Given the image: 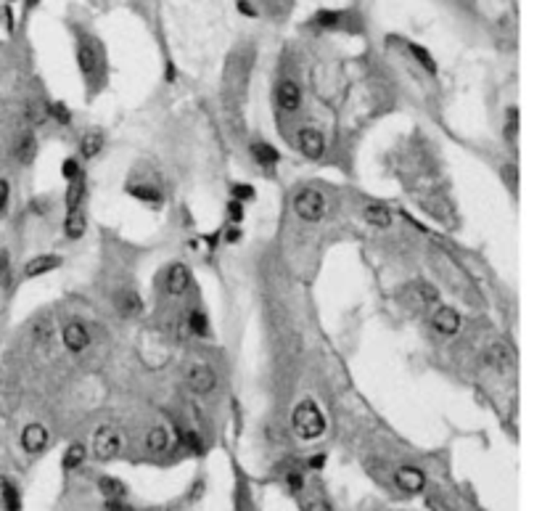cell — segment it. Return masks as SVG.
Instances as JSON below:
<instances>
[{
    "mask_svg": "<svg viewBox=\"0 0 542 511\" xmlns=\"http://www.w3.org/2000/svg\"><path fill=\"white\" fill-rule=\"evenodd\" d=\"M291 427H294V432H297L301 440H315V437H320L326 432V419H323L320 408H317L312 400H301L299 406L294 408Z\"/></svg>",
    "mask_w": 542,
    "mask_h": 511,
    "instance_id": "cell-1",
    "label": "cell"
},
{
    "mask_svg": "<svg viewBox=\"0 0 542 511\" xmlns=\"http://www.w3.org/2000/svg\"><path fill=\"white\" fill-rule=\"evenodd\" d=\"M294 212L304 223H320L326 217V196L317 188H301L294 196Z\"/></svg>",
    "mask_w": 542,
    "mask_h": 511,
    "instance_id": "cell-2",
    "label": "cell"
},
{
    "mask_svg": "<svg viewBox=\"0 0 542 511\" xmlns=\"http://www.w3.org/2000/svg\"><path fill=\"white\" fill-rule=\"evenodd\" d=\"M183 379H185V384H188L194 392H198V395H207V392H212L214 390V384H217V376L212 371V366H207L204 361L188 363L185 371H183Z\"/></svg>",
    "mask_w": 542,
    "mask_h": 511,
    "instance_id": "cell-3",
    "label": "cell"
},
{
    "mask_svg": "<svg viewBox=\"0 0 542 511\" xmlns=\"http://www.w3.org/2000/svg\"><path fill=\"white\" fill-rule=\"evenodd\" d=\"M122 448V437L120 432L114 429V427H101V429H95V435H93V456L98 458V461H111Z\"/></svg>",
    "mask_w": 542,
    "mask_h": 511,
    "instance_id": "cell-4",
    "label": "cell"
},
{
    "mask_svg": "<svg viewBox=\"0 0 542 511\" xmlns=\"http://www.w3.org/2000/svg\"><path fill=\"white\" fill-rule=\"evenodd\" d=\"M77 64H80V72L88 77V80H93V75L101 66V51L95 46V40H91V37H82L80 40V46H77Z\"/></svg>",
    "mask_w": 542,
    "mask_h": 511,
    "instance_id": "cell-5",
    "label": "cell"
},
{
    "mask_svg": "<svg viewBox=\"0 0 542 511\" xmlns=\"http://www.w3.org/2000/svg\"><path fill=\"white\" fill-rule=\"evenodd\" d=\"M297 143H299V151L307 159H320L323 151H326V138L317 127H301Z\"/></svg>",
    "mask_w": 542,
    "mask_h": 511,
    "instance_id": "cell-6",
    "label": "cell"
},
{
    "mask_svg": "<svg viewBox=\"0 0 542 511\" xmlns=\"http://www.w3.org/2000/svg\"><path fill=\"white\" fill-rule=\"evenodd\" d=\"M188 286H191V271L180 265V262H175V265H169L165 273V292L167 294H172V297H180L188 292Z\"/></svg>",
    "mask_w": 542,
    "mask_h": 511,
    "instance_id": "cell-7",
    "label": "cell"
},
{
    "mask_svg": "<svg viewBox=\"0 0 542 511\" xmlns=\"http://www.w3.org/2000/svg\"><path fill=\"white\" fill-rule=\"evenodd\" d=\"M394 482L405 493H421L423 487H426V474H423L421 469H415V466H400L394 472Z\"/></svg>",
    "mask_w": 542,
    "mask_h": 511,
    "instance_id": "cell-8",
    "label": "cell"
},
{
    "mask_svg": "<svg viewBox=\"0 0 542 511\" xmlns=\"http://www.w3.org/2000/svg\"><path fill=\"white\" fill-rule=\"evenodd\" d=\"M61 337H64L66 350H72V352H82L85 347L91 345V334L85 329V323H80V321H69L64 326V331H61Z\"/></svg>",
    "mask_w": 542,
    "mask_h": 511,
    "instance_id": "cell-9",
    "label": "cell"
},
{
    "mask_svg": "<svg viewBox=\"0 0 542 511\" xmlns=\"http://www.w3.org/2000/svg\"><path fill=\"white\" fill-rule=\"evenodd\" d=\"M275 104L281 106L283 111H297L301 106V91L294 80H283L275 88Z\"/></svg>",
    "mask_w": 542,
    "mask_h": 511,
    "instance_id": "cell-10",
    "label": "cell"
},
{
    "mask_svg": "<svg viewBox=\"0 0 542 511\" xmlns=\"http://www.w3.org/2000/svg\"><path fill=\"white\" fill-rule=\"evenodd\" d=\"M431 323H434V329L439 334H445V337H452V334H458L460 329V316H458V310L450 307V305H442L437 307V313L431 318Z\"/></svg>",
    "mask_w": 542,
    "mask_h": 511,
    "instance_id": "cell-11",
    "label": "cell"
},
{
    "mask_svg": "<svg viewBox=\"0 0 542 511\" xmlns=\"http://www.w3.org/2000/svg\"><path fill=\"white\" fill-rule=\"evenodd\" d=\"M21 445L27 453H40L48 445V429L43 424H30L21 432Z\"/></svg>",
    "mask_w": 542,
    "mask_h": 511,
    "instance_id": "cell-12",
    "label": "cell"
},
{
    "mask_svg": "<svg viewBox=\"0 0 542 511\" xmlns=\"http://www.w3.org/2000/svg\"><path fill=\"white\" fill-rule=\"evenodd\" d=\"M484 361L489 363L492 368H497V371H508L513 366V355L505 342H492L487 347V352H484Z\"/></svg>",
    "mask_w": 542,
    "mask_h": 511,
    "instance_id": "cell-13",
    "label": "cell"
},
{
    "mask_svg": "<svg viewBox=\"0 0 542 511\" xmlns=\"http://www.w3.org/2000/svg\"><path fill=\"white\" fill-rule=\"evenodd\" d=\"M114 305H117V310L124 318H136L143 310V300H140V294L133 292V289H122L120 294L114 297Z\"/></svg>",
    "mask_w": 542,
    "mask_h": 511,
    "instance_id": "cell-14",
    "label": "cell"
},
{
    "mask_svg": "<svg viewBox=\"0 0 542 511\" xmlns=\"http://www.w3.org/2000/svg\"><path fill=\"white\" fill-rule=\"evenodd\" d=\"M56 268H61V257L59 255H40V257H35V260L27 262L24 276H27V278H35V276H46V273L56 271Z\"/></svg>",
    "mask_w": 542,
    "mask_h": 511,
    "instance_id": "cell-15",
    "label": "cell"
},
{
    "mask_svg": "<svg viewBox=\"0 0 542 511\" xmlns=\"http://www.w3.org/2000/svg\"><path fill=\"white\" fill-rule=\"evenodd\" d=\"M249 151H252V156H254L256 165H262V167H275L278 162H281L278 149L270 146V143H265V141H254V143L249 146Z\"/></svg>",
    "mask_w": 542,
    "mask_h": 511,
    "instance_id": "cell-16",
    "label": "cell"
},
{
    "mask_svg": "<svg viewBox=\"0 0 542 511\" xmlns=\"http://www.w3.org/2000/svg\"><path fill=\"white\" fill-rule=\"evenodd\" d=\"M362 217H365V223H371V226L376 228H389L392 226V212L389 207H384V204H368L365 210H362Z\"/></svg>",
    "mask_w": 542,
    "mask_h": 511,
    "instance_id": "cell-17",
    "label": "cell"
},
{
    "mask_svg": "<svg viewBox=\"0 0 542 511\" xmlns=\"http://www.w3.org/2000/svg\"><path fill=\"white\" fill-rule=\"evenodd\" d=\"M104 149V133H98V130H91V133H85L82 141H80V154L85 156V159H93V156H98Z\"/></svg>",
    "mask_w": 542,
    "mask_h": 511,
    "instance_id": "cell-18",
    "label": "cell"
},
{
    "mask_svg": "<svg viewBox=\"0 0 542 511\" xmlns=\"http://www.w3.org/2000/svg\"><path fill=\"white\" fill-rule=\"evenodd\" d=\"M85 228H88V220H85L82 210H80V207H77V210H69V215H66V223H64L66 236H69V239H80V236L85 233Z\"/></svg>",
    "mask_w": 542,
    "mask_h": 511,
    "instance_id": "cell-19",
    "label": "cell"
},
{
    "mask_svg": "<svg viewBox=\"0 0 542 511\" xmlns=\"http://www.w3.org/2000/svg\"><path fill=\"white\" fill-rule=\"evenodd\" d=\"M35 151H37V143H35L32 133H24V136L16 141L14 154H16V159H19L21 165H30L32 159H35Z\"/></svg>",
    "mask_w": 542,
    "mask_h": 511,
    "instance_id": "cell-20",
    "label": "cell"
},
{
    "mask_svg": "<svg viewBox=\"0 0 542 511\" xmlns=\"http://www.w3.org/2000/svg\"><path fill=\"white\" fill-rule=\"evenodd\" d=\"M167 442H169V437H167L165 427H151L149 435H146V445H149V451L162 453L167 448Z\"/></svg>",
    "mask_w": 542,
    "mask_h": 511,
    "instance_id": "cell-21",
    "label": "cell"
},
{
    "mask_svg": "<svg viewBox=\"0 0 542 511\" xmlns=\"http://www.w3.org/2000/svg\"><path fill=\"white\" fill-rule=\"evenodd\" d=\"M85 456H88L85 445L82 442H72L66 448V453H64V469H77V466L85 461Z\"/></svg>",
    "mask_w": 542,
    "mask_h": 511,
    "instance_id": "cell-22",
    "label": "cell"
},
{
    "mask_svg": "<svg viewBox=\"0 0 542 511\" xmlns=\"http://www.w3.org/2000/svg\"><path fill=\"white\" fill-rule=\"evenodd\" d=\"M98 490H101L106 498H124V493H127L124 482L114 480V477H101V480H98Z\"/></svg>",
    "mask_w": 542,
    "mask_h": 511,
    "instance_id": "cell-23",
    "label": "cell"
},
{
    "mask_svg": "<svg viewBox=\"0 0 542 511\" xmlns=\"http://www.w3.org/2000/svg\"><path fill=\"white\" fill-rule=\"evenodd\" d=\"M82 196H85V181L77 178V181H69V191H66V210H77L82 204Z\"/></svg>",
    "mask_w": 542,
    "mask_h": 511,
    "instance_id": "cell-24",
    "label": "cell"
},
{
    "mask_svg": "<svg viewBox=\"0 0 542 511\" xmlns=\"http://www.w3.org/2000/svg\"><path fill=\"white\" fill-rule=\"evenodd\" d=\"M413 300L418 302V307H426V305H431V302L439 300L437 289L429 284H415L413 286Z\"/></svg>",
    "mask_w": 542,
    "mask_h": 511,
    "instance_id": "cell-25",
    "label": "cell"
},
{
    "mask_svg": "<svg viewBox=\"0 0 542 511\" xmlns=\"http://www.w3.org/2000/svg\"><path fill=\"white\" fill-rule=\"evenodd\" d=\"M410 53H413V59L418 61V64H421L423 69L429 72V75H437V61L431 59V53H429L426 48H423V46H415V43H413V46H410Z\"/></svg>",
    "mask_w": 542,
    "mask_h": 511,
    "instance_id": "cell-26",
    "label": "cell"
},
{
    "mask_svg": "<svg viewBox=\"0 0 542 511\" xmlns=\"http://www.w3.org/2000/svg\"><path fill=\"white\" fill-rule=\"evenodd\" d=\"M342 19H344V14H339V11H317L315 24L323 27V30H339L342 27Z\"/></svg>",
    "mask_w": 542,
    "mask_h": 511,
    "instance_id": "cell-27",
    "label": "cell"
},
{
    "mask_svg": "<svg viewBox=\"0 0 542 511\" xmlns=\"http://www.w3.org/2000/svg\"><path fill=\"white\" fill-rule=\"evenodd\" d=\"M48 117H50V114H48V104H43L40 98L27 104V120H30L32 125H43Z\"/></svg>",
    "mask_w": 542,
    "mask_h": 511,
    "instance_id": "cell-28",
    "label": "cell"
},
{
    "mask_svg": "<svg viewBox=\"0 0 542 511\" xmlns=\"http://www.w3.org/2000/svg\"><path fill=\"white\" fill-rule=\"evenodd\" d=\"M188 326H191V331H194L196 337H207V334H209V326H207V316H204L201 310H194V313L188 316Z\"/></svg>",
    "mask_w": 542,
    "mask_h": 511,
    "instance_id": "cell-29",
    "label": "cell"
},
{
    "mask_svg": "<svg viewBox=\"0 0 542 511\" xmlns=\"http://www.w3.org/2000/svg\"><path fill=\"white\" fill-rule=\"evenodd\" d=\"M130 191H133V196L140 199V201H159V199H162V191H159L156 186H138V188H130Z\"/></svg>",
    "mask_w": 542,
    "mask_h": 511,
    "instance_id": "cell-30",
    "label": "cell"
},
{
    "mask_svg": "<svg viewBox=\"0 0 542 511\" xmlns=\"http://www.w3.org/2000/svg\"><path fill=\"white\" fill-rule=\"evenodd\" d=\"M516 136H518V109L511 106L508 109V117H505V138L516 141Z\"/></svg>",
    "mask_w": 542,
    "mask_h": 511,
    "instance_id": "cell-31",
    "label": "cell"
},
{
    "mask_svg": "<svg viewBox=\"0 0 542 511\" xmlns=\"http://www.w3.org/2000/svg\"><path fill=\"white\" fill-rule=\"evenodd\" d=\"M61 172H64V178L66 181H77V178H82V167L77 159H66L64 165H61Z\"/></svg>",
    "mask_w": 542,
    "mask_h": 511,
    "instance_id": "cell-32",
    "label": "cell"
},
{
    "mask_svg": "<svg viewBox=\"0 0 542 511\" xmlns=\"http://www.w3.org/2000/svg\"><path fill=\"white\" fill-rule=\"evenodd\" d=\"M3 506H6L8 511H19V506H21V503H19V490H16L11 482H8V487H6V496H3Z\"/></svg>",
    "mask_w": 542,
    "mask_h": 511,
    "instance_id": "cell-33",
    "label": "cell"
},
{
    "mask_svg": "<svg viewBox=\"0 0 542 511\" xmlns=\"http://www.w3.org/2000/svg\"><path fill=\"white\" fill-rule=\"evenodd\" d=\"M230 194L236 196V201H252V199H254V188L246 186V183H236V186L230 188Z\"/></svg>",
    "mask_w": 542,
    "mask_h": 511,
    "instance_id": "cell-34",
    "label": "cell"
},
{
    "mask_svg": "<svg viewBox=\"0 0 542 511\" xmlns=\"http://www.w3.org/2000/svg\"><path fill=\"white\" fill-rule=\"evenodd\" d=\"M48 114H50V117H56V120H59L61 125H66V122L72 120L69 109H66L64 104H50V106H48Z\"/></svg>",
    "mask_w": 542,
    "mask_h": 511,
    "instance_id": "cell-35",
    "label": "cell"
},
{
    "mask_svg": "<svg viewBox=\"0 0 542 511\" xmlns=\"http://www.w3.org/2000/svg\"><path fill=\"white\" fill-rule=\"evenodd\" d=\"M307 511H333V509L326 498L315 493V496H310V501H307Z\"/></svg>",
    "mask_w": 542,
    "mask_h": 511,
    "instance_id": "cell-36",
    "label": "cell"
},
{
    "mask_svg": "<svg viewBox=\"0 0 542 511\" xmlns=\"http://www.w3.org/2000/svg\"><path fill=\"white\" fill-rule=\"evenodd\" d=\"M227 215H230V220H233V223H241L243 220L241 201H230V204H227Z\"/></svg>",
    "mask_w": 542,
    "mask_h": 511,
    "instance_id": "cell-37",
    "label": "cell"
},
{
    "mask_svg": "<svg viewBox=\"0 0 542 511\" xmlns=\"http://www.w3.org/2000/svg\"><path fill=\"white\" fill-rule=\"evenodd\" d=\"M106 511H133L122 498H106Z\"/></svg>",
    "mask_w": 542,
    "mask_h": 511,
    "instance_id": "cell-38",
    "label": "cell"
},
{
    "mask_svg": "<svg viewBox=\"0 0 542 511\" xmlns=\"http://www.w3.org/2000/svg\"><path fill=\"white\" fill-rule=\"evenodd\" d=\"M8 194H11V188H8V183L0 181V212L6 210V204H8Z\"/></svg>",
    "mask_w": 542,
    "mask_h": 511,
    "instance_id": "cell-39",
    "label": "cell"
},
{
    "mask_svg": "<svg viewBox=\"0 0 542 511\" xmlns=\"http://www.w3.org/2000/svg\"><path fill=\"white\" fill-rule=\"evenodd\" d=\"M239 11L246 16H256V11L252 8V3H246V0H239Z\"/></svg>",
    "mask_w": 542,
    "mask_h": 511,
    "instance_id": "cell-40",
    "label": "cell"
},
{
    "mask_svg": "<svg viewBox=\"0 0 542 511\" xmlns=\"http://www.w3.org/2000/svg\"><path fill=\"white\" fill-rule=\"evenodd\" d=\"M286 480H288V485H291V490H301V477H299V474H288Z\"/></svg>",
    "mask_w": 542,
    "mask_h": 511,
    "instance_id": "cell-41",
    "label": "cell"
},
{
    "mask_svg": "<svg viewBox=\"0 0 542 511\" xmlns=\"http://www.w3.org/2000/svg\"><path fill=\"white\" fill-rule=\"evenodd\" d=\"M6 487H8V480L0 477V503H3V496H6Z\"/></svg>",
    "mask_w": 542,
    "mask_h": 511,
    "instance_id": "cell-42",
    "label": "cell"
},
{
    "mask_svg": "<svg viewBox=\"0 0 542 511\" xmlns=\"http://www.w3.org/2000/svg\"><path fill=\"white\" fill-rule=\"evenodd\" d=\"M310 466H315V469H320V466H323V456H317V458H312V461H310Z\"/></svg>",
    "mask_w": 542,
    "mask_h": 511,
    "instance_id": "cell-43",
    "label": "cell"
},
{
    "mask_svg": "<svg viewBox=\"0 0 542 511\" xmlns=\"http://www.w3.org/2000/svg\"><path fill=\"white\" fill-rule=\"evenodd\" d=\"M8 3H14V0H8Z\"/></svg>",
    "mask_w": 542,
    "mask_h": 511,
    "instance_id": "cell-44",
    "label": "cell"
}]
</instances>
